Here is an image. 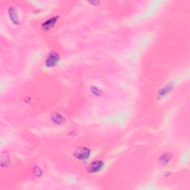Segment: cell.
<instances>
[{"label": "cell", "mask_w": 190, "mask_h": 190, "mask_svg": "<svg viewBox=\"0 0 190 190\" xmlns=\"http://www.w3.org/2000/svg\"><path fill=\"white\" fill-rule=\"evenodd\" d=\"M9 15H10L11 21L13 23H19V19H18L17 14H16V10H15V9L13 8V7H10V10H9Z\"/></svg>", "instance_id": "5"}, {"label": "cell", "mask_w": 190, "mask_h": 190, "mask_svg": "<svg viewBox=\"0 0 190 190\" xmlns=\"http://www.w3.org/2000/svg\"><path fill=\"white\" fill-rule=\"evenodd\" d=\"M103 166V163L102 161H96V162L92 163L89 166V172L93 173V172H97L100 171L102 169Z\"/></svg>", "instance_id": "3"}, {"label": "cell", "mask_w": 190, "mask_h": 190, "mask_svg": "<svg viewBox=\"0 0 190 190\" xmlns=\"http://www.w3.org/2000/svg\"><path fill=\"white\" fill-rule=\"evenodd\" d=\"M56 21H57V18L56 17H53L51 18V19H48V20L46 21L45 23H43V25H42V28H43L44 30H46V31L47 30H49L50 28H51L54 26V24L56 23Z\"/></svg>", "instance_id": "4"}, {"label": "cell", "mask_w": 190, "mask_h": 190, "mask_svg": "<svg viewBox=\"0 0 190 190\" xmlns=\"http://www.w3.org/2000/svg\"><path fill=\"white\" fill-rule=\"evenodd\" d=\"M74 155L80 160H86L90 155V151L87 148H80L75 152Z\"/></svg>", "instance_id": "1"}, {"label": "cell", "mask_w": 190, "mask_h": 190, "mask_svg": "<svg viewBox=\"0 0 190 190\" xmlns=\"http://www.w3.org/2000/svg\"><path fill=\"white\" fill-rule=\"evenodd\" d=\"M169 90L170 89H169V88L168 87V86L166 88H164V89H163L160 92V96H161V97H162V96H164L166 95V94H167V92H168Z\"/></svg>", "instance_id": "7"}, {"label": "cell", "mask_w": 190, "mask_h": 190, "mask_svg": "<svg viewBox=\"0 0 190 190\" xmlns=\"http://www.w3.org/2000/svg\"><path fill=\"white\" fill-rule=\"evenodd\" d=\"M53 121H54V122L56 123L61 124L63 122L64 118L60 115H58V114H57V115H54V118H53Z\"/></svg>", "instance_id": "6"}, {"label": "cell", "mask_w": 190, "mask_h": 190, "mask_svg": "<svg viewBox=\"0 0 190 190\" xmlns=\"http://www.w3.org/2000/svg\"><path fill=\"white\" fill-rule=\"evenodd\" d=\"M59 60V57L57 54L55 53H51L49 56L48 57L46 60V65L48 67L54 66L57 64Z\"/></svg>", "instance_id": "2"}]
</instances>
